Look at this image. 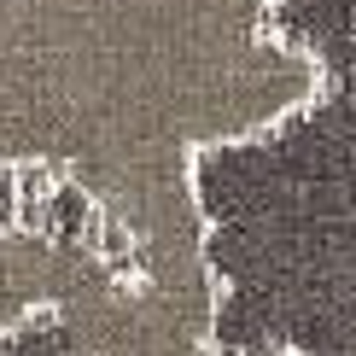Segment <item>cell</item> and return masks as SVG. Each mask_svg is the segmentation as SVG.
I'll return each instance as SVG.
<instances>
[{"label":"cell","mask_w":356,"mask_h":356,"mask_svg":"<svg viewBox=\"0 0 356 356\" xmlns=\"http://www.w3.org/2000/svg\"><path fill=\"white\" fill-rule=\"evenodd\" d=\"M316 94L275 0H0V175L175 286H216L199 164Z\"/></svg>","instance_id":"1"},{"label":"cell","mask_w":356,"mask_h":356,"mask_svg":"<svg viewBox=\"0 0 356 356\" xmlns=\"http://www.w3.org/2000/svg\"><path fill=\"white\" fill-rule=\"evenodd\" d=\"M216 286L158 280L117 245L94 240L47 327L65 356H216Z\"/></svg>","instance_id":"2"},{"label":"cell","mask_w":356,"mask_h":356,"mask_svg":"<svg viewBox=\"0 0 356 356\" xmlns=\"http://www.w3.org/2000/svg\"><path fill=\"white\" fill-rule=\"evenodd\" d=\"M24 327H35V321H29V316H24V309H18V304H12V298H6V292H0V350H6V345H12V339H18Z\"/></svg>","instance_id":"3"},{"label":"cell","mask_w":356,"mask_h":356,"mask_svg":"<svg viewBox=\"0 0 356 356\" xmlns=\"http://www.w3.org/2000/svg\"><path fill=\"white\" fill-rule=\"evenodd\" d=\"M216 356H292V350H280V345H228Z\"/></svg>","instance_id":"4"}]
</instances>
